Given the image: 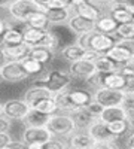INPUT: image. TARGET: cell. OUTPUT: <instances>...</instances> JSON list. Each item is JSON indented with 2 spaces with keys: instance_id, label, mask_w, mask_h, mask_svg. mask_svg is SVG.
Segmentation results:
<instances>
[{
  "instance_id": "cell-39",
  "label": "cell",
  "mask_w": 134,
  "mask_h": 149,
  "mask_svg": "<svg viewBox=\"0 0 134 149\" xmlns=\"http://www.w3.org/2000/svg\"><path fill=\"white\" fill-rule=\"evenodd\" d=\"M91 34H92V33H85V34H79V36H76V43H78L81 48H83V49H90Z\"/></svg>"
},
{
  "instance_id": "cell-38",
  "label": "cell",
  "mask_w": 134,
  "mask_h": 149,
  "mask_svg": "<svg viewBox=\"0 0 134 149\" xmlns=\"http://www.w3.org/2000/svg\"><path fill=\"white\" fill-rule=\"evenodd\" d=\"M115 45L124 48L125 51H128V52L134 57V39H118V40L115 42Z\"/></svg>"
},
{
  "instance_id": "cell-28",
  "label": "cell",
  "mask_w": 134,
  "mask_h": 149,
  "mask_svg": "<svg viewBox=\"0 0 134 149\" xmlns=\"http://www.w3.org/2000/svg\"><path fill=\"white\" fill-rule=\"evenodd\" d=\"M95 64V69H97V73H109V72H116L119 70V66L116 63L109 58L106 54H101L99 58L94 61Z\"/></svg>"
},
{
  "instance_id": "cell-51",
  "label": "cell",
  "mask_w": 134,
  "mask_h": 149,
  "mask_svg": "<svg viewBox=\"0 0 134 149\" xmlns=\"http://www.w3.org/2000/svg\"><path fill=\"white\" fill-rule=\"evenodd\" d=\"M3 81V78H2V70H0V82Z\"/></svg>"
},
{
  "instance_id": "cell-49",
  "label": "cell",
  "mask_w": 134,
  "mask_h": 149,
  "mask_svg": "<svg viewBox=\"0 0 134 149\" xmlns=\"http://www.w3.org/2000/svg\"><path fill=\"white\" fill-rule=\"evenodd\" d=\"M128 122H130V127L134 128V119H131V121H128Z\"/></svg>"
},
{
  "instance_id": "cell-41",
  "label": "cell",
  "mask_w": 134,
  "mask_h": 149,
  "mask_svg": "<svg viewBox=\"0 0 134 149\" xmlns=\"http://www.w3.org/2000/svg\"><path fill=\"white\" fill-rule=\"evenodd\" d=\"M101 54H99L97 51H94V49H85V52H83V55H82V60H87V61H94L99 58Z\"/></svg>"
},
{
  "instance_id": "cell-40",
  "label": "cell",
  "mask_w": 134,
  "mask_h": 149,
  "mask_svg": "<svg viewBox=\"0 0 134 149\" xmlns=\"http://www.w3.org/2000/svg\"><path fill=\"white\" fill-rule=\"evenodd\" d=\"M61 8H69V0H49L46 5V9H61Z\"/></svg>"
},
{
  "instance_id": "cell-9",
  "label": "cell",
  "mask_w": 134,
  "mask_h": 149,
  "mask_svg": "<svg viewBox=\"0 0 134 149\" xmlns=\"http://www.w3.org/2000/svg\"><path fill=\"white\" fill-rule=\"evenodd\" d=\"M30 110V106L24 100H8L3 103V115L9 119H24Z\"/></svg>"
},
{
  "instance_id": "cell-18",
  "label": "cell",
  "mask_w": 134,
  "mask_h": 149,
  "mask_svg": "<svg viewBox=\"0 0 134 149\" xmlns=\"http://www.w3.org/2000/svg\"><path fill=\"white\" fill-rule=\"evenodd\" d=\"M30 107L42 112L45 115H49V116L58 113V106H57V102L54 97H43L40 100L34 102L33 104H30Z\"/></svg>"
},
{
  "instance_id": "cell-2",
  "label": "cell",
  "mask_w": 134,
  "mask_h": 149,
  "mask_svg": "<svg viewBox=\"0 0 134 149\" xmlns=\"http://www.w3.org/2000/svg\"><path fill=\"white\" fill-rule=\"evenodd\" d=\"M46 127L55 137H69L78 128L70 113H55L49 118Z\"/></svg>"
},
{
  "instance_id": "cell-50",
  "label": "cell",
  "mask_w": 134,
  "mask_h": 149,
  "mask_svg": "<svg viewBox=\"0 0 134 149\" xmlns=\"http://www.w3.org/2000/svg\"><path fill=\"white\" fill-rule=\"evenodd\" d=\"M130 66H131V67H134V57H133V58H131V61H130Z\"/></svg>"
},
{
  "instance_id": "cell-11",
  "label": "cell",
  "mask_w": 134,
  "mask_h": 149,
  "mask_svg": "<svg viewBox=\"0 0 134 149\" xmlns=\"http://www.w3.org/2000/svg\"><path fill=\"white\" fill-rule=\"evenodd\" d=\"M67 27L76 36H79V34L95 31V21H91L88 18H83V17H81L78 14H73L69 18V21H67Z\"/></svg>"
},
{
  "instance_id": "cell-48",
  "label": "cell",
  "mask_w": 134,
  "mask_h": 149,
  "mask_svg": "<svg viewBox=\"0 0 134 149\" xmlns=\"http://www.w3.org/2000/svg\"><path fill=\"white\" fill-rule=\"evenodd\" d=\"M2 115H3V104L0 103V116H2Z\"/></svg>"
},
{
  "instance_id": "cell-22",
  "label": "cell",
  "mask_w": 134,
  "mask_h": 149,
  "mask_svg": "<svg viewBox=\"0 0 134 149\" xmlns=\"http://www.w3.org/2000/svg\"><path fill=\"white\" fill-rule=\"evenodd\" d=\"M110 17L118 22V24H125L131 22V12L127 5H121V3H112L110 5Z\"/></svg>"
},
{
  "instance_id": "cell-42",
  "label": "cell",
  "mask_w": 134,
  "mask_h": 149,
  "mask_svg": "<svg viewBox=\"0 0 134 149\" xmlns=\"http://www.w3.org/2000/svg\"><path fill=\"white\" fill-rule=\"evenodd\" d=\"M10 142H12V137H10V134L8 131L0 133V149H5Z\"/></svg>"
},
{
  "instance_id": "cell-6",
  "label": "cell",
  "mask_w": 134,
  "mask_h": 149,
  "mask_svg": "<svg viewBox=\"0 0 134 149\" xmlns=\"http://www.w3.org/2000/svg\"><path fill=\"white\" fill-rule=\"evenodd\" d=\"M37 10H42V9L36 3H33L31 0H14V2H10V5H9V14H10V17L15 18L17 21H21V22L26 21V18L30 14L37 12Z\"/></svg>"
},
{
  "instance_id": "cell-45",
  "label": "cell",
  "mask_w": 134,
  "mask_h": 149,
  "mask_svg": "<svg viewBox=\"0 0 134 149\" xmlns=\"http://www.w3.org/2000/svg\"><path fill=\"white\" fill-rule=\"evenodd\" d=\"M127 149H134V133L128 137V142H127Z\"/></svg>"
},
{
  "instance_id": "cell-17",
  "label": "cell",
  "mask_w": 134,
  "mask_h": 149,
  "mask_svg": "<svg viewBox=\"0 0 134 149\" xmlns=\"http://www.w3.org/2000/svg\"><path fill=\"white\" fill-rule=\"evenodd\" d=\"M49 118H51L49 115H45V113H42V112L30 107V110L27 112V115L24 116L22 122L26 124L27 127H46Z\"/></svg>"
},
{
  "instance_id": "cell-47",
  "label": "cell",
  "mask_w": 134,
  "mask_h": 149,
  "mask_svg": "<svg viewBox=\"0 0 134 149\" xmlns=\"http://www.w3.org/2000/svg\"><path fill=\"white\" fill-rule=\"evenodd\" d=\"M131 2H134V0H113V3H121V5H128Z\"/></svg>"
},
{
  "instance_id": "cell-33",
  "label": "cell",
  "mask_w": 134,
  "mask_h": 149,
  "mask_svg": "<svg viewBox=\"0 0 134 149\" xmlns=\"http://www.w3.org/2000/svg\"><path fill=\"white\" fill-rule=\"evenodd\" d=\"M115 36H118V39H134V22H125L119 24Z\"/></svg>"
},
{
  "instance_id": "cell-7",
  "label": "cell",
  "mask_w": 134,
  "mask_h": 149,
  "mask_svg": "<svg viewBox=\"0 0 134 149\" xmlns=\"http://www.w3.org/2000/svg\"><path fill=\"white\" fill-rule=\"evenodd\" d=\"M69 73L72 78H78V79H83V81H91L95 74H97V69L92 61H87V60H78L70 63L69 67Z\"/></svg>"
},
{
  "instance_id": "cell-8",
  "label": "cell",
  "mask_w": 134,
  "mask_h": 149,
  "mask_svg": "<svg viewBox=\"0 0 134 149\" xmlns=\"http://www.w3.org/2000/svg\"><path fill=\"white\" fill-rule=\"evenodd\" d=\"M54 137V134L49 131L48 127H26L22 133V142L24 143H45Z\"/></svg>"
},
{
  "instance_id": "cell-4",
  "label": "cell",
  "mask_w": 134,
  "mask_h": 149,
  "mask_svg": "<svg viewBox=\"0 0 134 149\" xmlns=\"http://www.w3.org/2000/svg\"><path fill=\"white\" fill-rule=\"evenodd\" d=\"M0 70H2V78L6 82L10 84H17L21 81H26L30 74L26 72V69L22 67L21 61H15V60H8L0 66Z\"/></svg>"
},
{
  "instance_id": "cell-53",
  "label": "cell",
  "mask_w": 134,
  "mask_h": 149,
  "mask_svg": "<svg viewBox=\"0 0 134 149\" xmlns=\"http://www.w3.org/2000/svg\"><path fill=\"white\" fill-rule=\"evenodd\" d=\"M69 3H70V0H69Z\"/></svg>"
},
{
  "instance_id": "cell-37",
  "label": "cell",
  "mask_w": 134,
  "mask_h": 149,
  "mask_svg": "<svg viewBox=\"0 0 134 149\" xmlns=\"http://www.w3.org/2000/svg\"><path fill=\"white\" fill-rule=\"evenodd\" d=\"M92 149H119V145L116 143V139L101 140V142H95Z\"/></svg>"
},
{
  "instance_id": "cell-30",
  "label": "cell",
  "mask_w": 134,
  "mask_h": 149,
  "mask_svg": "<svg viewBox=\"0 0 134 149\" xmlns=\"http://www.w3.org/2000/svg\"><path fill=\"white\" fill-rule=\"evenodd\" d=\"M107 128L118 139V137H121L122 134H125L128 131L130 122H128V119H118V121H113V122H109L107 124Z\"/></svg>"
},
{
  "instance_id": "cell-14",
  "label": "cell",
  "mask_w": 134,
  "mask_h": 149,
  "mask_svg": "<svg viewBox=\"0 0 134 149\" xmlns=\"http://www.w3.org/2000/svg\"><path fill=\"white\" fill-rule=\"evenodd\" d=\"M30 49L31 46H28L27 43H18V45H3V52L8 60H15V61H21L26 57L30 55Z\"/></svg>"
},
{
  "instance_id": "cell-19",
  "label": "cell",
  "mask_w": 134,
  "mask_h": 149,
  "mask_svg": "<svg viewBox=\"0 0 134 149\" xmlns=\"http://www.w3.org/2000/svg\"><path fill=\"white\" fill-rule=\"evenodd\" d=\"M46 31L48 30H39V29H33V27H26V30L22 31V40L28 46L42 45L45 36H46Z\"/></svg>"
},
{
  "instance_id": "cell-52",
  "label": "cell",
  "mask_w": 134,
  "mask_h": 149,
  "mask_svg": "<svg viewBox=\"0 0 134 149\" xmlns=\"http://www.w3.org/2000/svg\"><path fill=\"white\" fill-rule=\"evenodd\" d=\"M67 149H72V148H69V146H67Z\"/></svg>"
},
{
  "instance_id": "cell-1",
  "label": "cell",
  "mask_w": 134,
  "mask_h": 149,
  "mask_svg": "<svg viewBox=\"0 0 134 149\" xmlns=\"http://www.w3.org/2000/svg\"><path fill=\"white\" fill-rule=\"evenodd\" d=\"M70 84H72L70 73L63 72V70H51L49 73H46L45 76L34 81L36 86H43L45 90L52 93L54 95L70 88Z\"/></svg>"
},
{
  "instance_id": "cell-26",
  "label": "cell",
  "mask_w": 134,
  "mask_h": 149,
  "mask_svg": "<svg viewBox=\"0 0 134 149\" xmlns=\"http://www.w3.org/2000/svg\"><path fill=\"white\" fill-rule=\"evenodd\" d=\"M43 97H54V94L49 93L48 90H45L43 86H36V85H33L31 88L27 90L26 94H24V102L30 106V104H33L34 102L40 100V98H43Z\"/></svg>"
},
{
  "instance_id": "cell-27",
  "label": "cell",
  "mask_w": 134,
  "mask_h": 149,
  "mask_svg": "<svg viewBox=\"0 0 134 149\" xmlns=\"http://www.w3.org/2000/svg\"><path fill=\"white\" fill-rule=\"evenodd\" d=\"M30 57L34 58L36 61H39L40 64H46V63H49V61L52 60L54 51H51L49 48L42 46V45L31 46V49H30Z\"/></svg>"
},
{
  "instance_id": "cell-46",
  "label": "cell",
  "mask_w": 134,
  "mask_h": 149,
  "mask_svg": "<svg viewBox=\"0 0 134 149\" xmlns=\"http://www.w3.org/2000/svg\"><path fill=\"white\" fill-rule=\"evenodd\" d=\"M6 30V26H5V21L2 19V18H0V36H2L3 34V31Z\"/></svg>"
},
{
  "instance_id": "cell-54",
  "label": "cell",
  "mask_w": 134,
  "mask_h": 149,
  "mask_svg": "<svg viewBox=\"0 0 134 149\" xmlns=\"http://www.w3.org/2000/svg\"><path fill=\"white\" fill-rule=\"evenodd\" d=\"M133 95H134V93H133Z\"/></svg>"
},
{
  "instance_id": "cell-29",
  "label": "cell",
  "mask_w": 134,
  "mask_h": 149,
  "mask_svg": "<svg viewBox=\"0 0 134 149\" xmlns=\"http://www.w3.org/2000/svg\"><path fill=\"white\" fill-rule=\"evenodd\" d=\"M83 52H85V49L81 48L76 42H75V43H70V45H67V46H64V48L61 49V55H63L67 61H70V63H73V61H78V60H82Z\"/></svg>"
},
{
  "instance_id": "cell-15",
  "label": "cell",
  "mask_w": 134,
  "mask_h": 149,
  "mask_svg": "<svg viewBox=\"0 0 134 149\" xmlns=\"http://www.w3.org/2000/svg\"><path fill=\"white\" fill-rule=\"evenodd\" d=\"M67 95H69L70 103L76 109L85 107L92 100V94L87 90H82V88H67Z\"/></svg>"
},
{
  "instance_id": "cell-23",
  "label": "cell",
  "mask_w": 134,
  "mask_h": 149,
  "mask_svg": "<svg viewBox=\"0 0 134 149\" xmlns=\"http://www.w3.org/2000/svg\"><path fill=\"white\" fill-rule=\"evenodd\" d=\"M46 18L49 21V24L55 26V24H64L69 21V18L73 15L72 10L69 8H61V9H48L45 10Z\"/></svg>"
},
{
  "instance_id": "cell-36",
  "label": "cell",
  "mask_w": 134,
  "mask_h": 149,
  "mask_svg": "<svg viewBox=\"0 0 134 149\" xmlns=\"http://www.w3.org/2000/svg\"><path fill=\"white\" fill-rule=\"evenodd\" d=\"M85 109H87L88 112H90V113L94 116V118H99L100 115H101V112H103V106L100 104V103H97L95 100H91L87 106H85Z\"/></svg>"
},
{
  "instance_id": "cell-13",
  "label": "cell",
  "mask_w": 134,
  "mask_h": 149,
  "mask_svg": "<svg viewBox=\"0 0 134 149\" xmlns=\"http://www.w3.org/2000/svg\"><path fill=\"white\" fill-rule=\"evenodd\" d=\"M95 140L88 134V131L76 130L73 134L69 136V148L72 149H92Z\"/></svg>"
},
{
  "instance_id": "cell-35",
  "label": "cell",
  "mask_w": 134,
  "mask_h": 149,
  "mask_svg": "<svg viewBox=\"0 0 134 149\" xmlns=\"http://www.w3.org/2000/svg\"><path fill=\"white\" fill-rule=\"evenodd\" d=\"M42 149H67V145L63 140L57 139L55 136H54L52 139H49L48 142H45L42 145Z\"/></svg>"
},
{
  "instance_id": "cell-20",
  "label": "cell",
  "mask_w": 134,
  "mask_h": 149,
  "mask_svg": "<svg viewBox=\"0 0 134 149\" xmlns=\"http://www.w3.org/2000/svg\"><path fill=\"white\" fill-rule=\"evenodd\" d=\"M24 24H26L27 27H33V29H39V30H48L49 29V21H48L46 18V14L42 10H37V12H33V14H30L26 21H24Z\"/></svg>"
},
{
  "instance_id": "cell-32",
  "label": "cell",
  "mask_w": 134,
  "mask_h": 149,
  "mask_svg": "<svg viewBox=\"0 0 134 149\" xmlns=\"http://www.w3.org/2000/svg\"><path fill=\"white\" fill-rule=\"evenodd\" d=\"M21 64H22V67L26 69V72L30 74V76H31V74H36V73H40L42 69H43V64H40L39 61H36L30 55L26 57L24 60H21Z\"/></svg>"
},
{
  "instance_id": "cell-10",
  "label": "cell",
  "mask_w": 134,
  "mask_h": 149,
  "mask_svg": "<svg viewBox=\"0 0 134 149\" xmlns=\"http://www.w3.org/2000/svg\"><path fill=\"white\" fill-rule=\"evenodd\" d=\"M116 39L112 34H103L99 31H92L91 40H90V49H94L99 54H106L110 48L115 46Z\"/></svg>"
},
{
  "instance_id": "cell-3",
  "label": "cell",
  "mask_w": 134,
  "mask_h": 149,
  "mask_svg": "<svg viewBox=\"0 0 134 149\" xmlns=\"http://www.w3.org/2000/svg\"><path fill=\"white\" fill-rule=\"evenodd\" d=\"M125 98V93L121 90H112L99 86L92 94V100L100 103L103 107H112V106H121Z\"/></svg>"
},
{
  "instance_id": "cell-43",
  "label": "cell",
  "mask_w": 134,
  "mask_h": 149,
  "mask_svg": "<svg viewBox=\"0 0 134 149\" xmlns=\"http://www.w3.org/2000/svg\"><path fill=\"white\" fill-rule=\"evenodd\" d=\"M9 128H10V119L2 115L0 116V133L9 131Z\"/></svg>"
},
{
  "instance_id": "cell-31",
  "label": "cell",
  "mask_w": 134,
  "mask_h": 149,
  "mask_svg": "<svg viewBox=\"0 0 134 149\" xmlns=\"http://www.w3.org/2000/svg\"><path fill=\"white\" fill-rule=\"evenodd\" d=\"M3 39V45H18L22 40V31L17 30V29H6L2 34Z\"/></svg>"
},
{
  "instance_id": "cell-16",
  "label": "cell",
  "mask_w": 134,
  "mask_h": 149,
  "mask_svg": "<svg viewBox=\"0 0 134 149\" xmlns=\"http://www.w3.org/2000/svg\"><path fill=\"white\" fill-rule=\"evenodd\" d=\"M70 115H72L73 121H75V124H76V128L82 130V131H87V128L91 125V122L95 119L85 107H79L76 110H73Z\"/></svg>"
},
{
  "instance_id": "cell-5",
  "label": "cell",
  "mask_w": 134,
  "mask_h": 149,
  "mask_svg": "<svg viewBox=\"0 0 134 149\" xmlns=\"http://www.w3.org/2000/svg\"><path fill=\"white\" fill-rule=\"evenodd\" d=\"M95 79L99 86H104V88H112V90H125L127 79L119 70L116 72H109V73H97L92 78Z\"/></svg>"
},
{
  "instance_id": "cell-12",
  "label": "cell",
  "mask_w": 134,
  "mask_h": 149,
  "mask_svg": "<svg viewBox=\"0 0 134 149\" xmlns=\"http://www.w3.org/2000/svg\"><path fill=\"white\" fill-rule=\"evenodd\" d=\"M88 134L91 136V137L95 140V142H101V140H112V139H116L115 136L109 131L107 128V124L103 122L101 119L99 118H95L92 122H91V125L87 128Z\"/></svg>"
},
{
  "instance_id": "cell-21",
  "label": "cell",
  "mask_w": 134,
  "mask_h": 149,
  "mask_svg": "<svg viewBox=\"0 0 134 149\" xmlns=\"http://www.w3.org/2000/svg\"><path fill=\"white\" fill-rule=\"evenodd\" d=\"M106 55L110 58L113 63H116L119 67L121 66H127V64H130V61H131V58H133V55L128 52V51H125L124 48H121V46H113V48H110L109 51L106 52Z\"/></svg>"
},
{
  "instance_id": "cell-24",
  "label": "cell",
  "mask_w": 134,
  "mask_h": 149,
  "mask_svg": "<svg viewBox=\"0 0 134 149\" xmlns=\"http://www.w3.org/2000/svg\"><path fill=\"white\" fill-rule=\"evenodd\" d=\"M119 24L110 17V15H101L95 21V31L103 33V34H115Z\"/></svg>"
},
{
  "instance_id": "cell-34",
  "label": "cell",
  "mask_w": 134,
  "mask_h": 149,
  "mask_svg": "<svg viewBox=\"0 0 134 149\" xmlns=\"http://www.w3.org/2000/svg\"><path fill=\"white\" fill-rule=\"evenodd\" d=\"M122 109L125 112V118L128 121L134 119V95L133 94H125V98L122 102Z\"/></svg>"
},
{
  "instance_id": "cell-44",
  "label": "cell",
  "mask_w": 134,
  "mask_h": 149,
  "mask_svg": "<svg viewBox=\"0 0 134 149\" xmlns=\"http://www.w3.org/2000/svg\"><path fill=\"white\" fill-rule=\"evenodd\" d=\"M31 2H33V3H36V5H37V6H39V8H40V9L45 12V9H46V5L49 3V0H31Z\"/></svg>"
},
{
  "instance_id": "cell-25",
  "label": "cell",
  "mask_w": 134,
  "mask_h": 149,
  "mask_svg": "<svg viewBox=\"0 0 134 149\" xmlns=\"http://www.w3.org/2000/svg\"><path fill=\"white\" fill-rule=\"evenodd\" d=\"M99 119L109 124V122H113L118 119H127V118H125V112H124L122 106H112V107H104L101 115L99 116Z\"/></svg>"
}]
</instances>
